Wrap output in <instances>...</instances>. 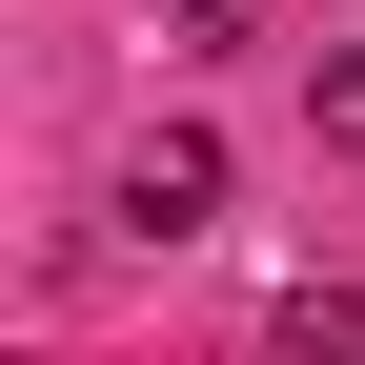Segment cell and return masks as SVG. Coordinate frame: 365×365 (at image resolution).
<instances>
[{
	"label": "cell",
	"mask_w": 365,
	"mask_h": 365,
	"mask_svg": "<svg viewBox=\"0 0 365 365\" xmlns=\"http://www.w3.org/2000/svg\"><path fill=\"white\" fill-rule=\"evenodd\" d=\"M223 41H264V0H182V61H223Z\"/></svg>",
	"instance_id": "obj_3"
},
{
	"label": "cell",
	"mask_w": 365,
	"mask_h": 365,
	"mask_svg": "<svg viewBox=\"0 0 365 365\" xmlns=\"http://www.w3.org/2000/svg\"><path fill=\"white\" fill-rule=\"evenodd\" d=\"M203 223H223V143H203V122H163V143L122 163V244H203Z\"/></svg>",
	"instance_id": "obj_1"
},
{
	"label": "cell",
	"mask_w": 365,
	"mask_h": 365,
	"mask_svg": "<svg viewBox=\"0 0 365 365\" xmlns=\"http://www.w3.org/2000/svg\"><path fill=\"white\" fill-rule=\"evenodd\" d=\"M304 122H325V143L365 163V41H345V61H325V81H304Z\"/></svg>",
	"instance_id": "obj_2"
}]
</instances>
